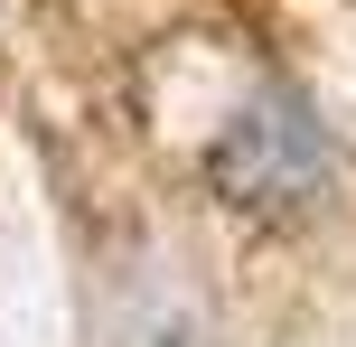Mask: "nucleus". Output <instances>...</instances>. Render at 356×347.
Segmentation results:
<instances>
[{
  "label": "nucleus",
  "mask_w": 356,
  "mask_h": 347,
  "mask_svg": "<svg viewBox=\"0 0 356 347\" xmlns=\"http://www.w3.org/2000/svg\"><path fill=\"white\" fill-rule=\"evenodd\" d=\"M207 179L225 207H253V216H300V207L328 197V141L300 104H263L234 113L225 141L207 150Z\"/></svg>",
  "instance_id": "1"
}]
</instances>
